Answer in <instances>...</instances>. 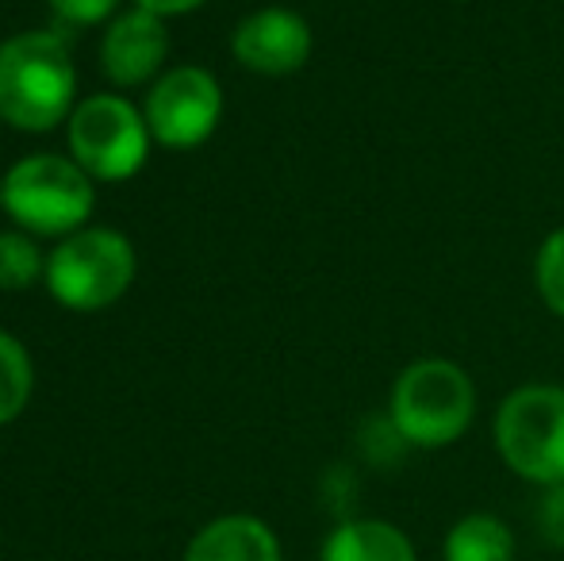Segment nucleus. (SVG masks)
I'll use <instances>...</instances> for the list:
<instances>
[{
	"instance_id": "423d86ee",
	"label": "nucleus",
	"mask_w": 564,
	"mask_h": 561,
	"mask_svg": "<svg viewBox=\"0 0 564 561\" xmlns=\"http://www.w3.org/2000/svg\"><path fill=\"white\" fill-rule=\"evenodd\" d=\"M496 450L530 485H564V389L522 385L496 412Z\"/></svg>"
},
{
	"instance_id": "f8f14e48",
	"label": "nucleus",
	"mask_w": 564,
	"mask_h": 561,
	"mask_svg": "<svg viewBox=\"0 0 564 561\" xmlns=\"http://www.w3.org/2000/svg\"><path fill=\"white\" fill-rule=\"evenodd\" d=\"M514 531L491 511H468L446 531L442 558L446 561H514Z\"/></svg>"
},
{
	"instance_id": "f257e3e1",
	"label": "nucleus",
	"mask_w": 564,
	"mask_h": 561,
	"mask_svg": "<svg viewBox=\"0 0 564 561\" xmlns=\"http://www.w3.org/2000/svg\"><path fill=\"white\" fill-rule=\"evenodd\" d=\"M77 108V66L62 31H20L0 43V120L46 136Z\"/></svg>"
},
{
	"instance_id": "2eb2a0df",
	"label": "nucleus",
	"mask_w": 564,
	"mask_h": 561,
	"mask_svg": "<svg viewBox=\"0 0 564 561\" xmlns=\"http://www.w3.org/2000/svg\"><path fill=\"white\" fill-rule=\"evenodd\" d=\"M538 289H542L550 312H557L564 320V227L553 231L538 250Z\"/></svg>"
},
{
	"instance_id": "6e6552de",
	"label": "nucleus",
	"mask_w": 564,
	"mask_h": 561,
	"mask_svg": "<svg viewBox=\"0 0 564 561\" xmlns=\"http://www.w3.org/2000/svg\"><path fill=\"white\" fill-rule=\"evenodd\" d=\"M170 58V28L162 15L147 8H127L116 20L105 23L100 35V74L116 89H139L154 85L162 77V66Z\"/></svg>"
},
{
	"instance_id": "0eeeda50",
	"label": "nucleus",
	"mask_w": 564,
	"mask_h": 561,
	"mask_svg": "<svg viewBox=\"0 0 564 561\" xmlns=\"http://www.w3.org/2000/svg\"><path fill=\"white\" fill-rule=\"evenodd\" d=\"M142 116L158 147L196 150L224 120V89L204 66H173L147 89Z\"/></svg>"
},
{
	"instance_id": "ddd939ff",
	"label": "nucleus",
	"mask_w": 564,
	"mask_h": 561,
	"mask_svg": "<svg viewBox=\"0 0 564 561\" xmlns=\"http://www.w3.org/2000/svg\"><path fill=\"white\" fill-rule=\"evenodd\" d=\"M35 392V366L31 354L12 331L0 327V427L20 420Z\"/></svg>"
},
{
	"instance_id": "6ab92c4d",
	"label": "nucleus",
	"mask_w": 564,
	"mask_h": 561,
	"mask_svg": "<svg viewBox=\"0 0 564 561\" xmlns=\"http://www.w3.org/2000/svg\"><path fill=\"white\" fill-rule=\"evenodd\" d=\"M0 196H4V173H0Z\"/></svg>"
},
{
	"instance_id": "9d476101",
	"label": "nucleus",
	"mask_w": 564,
	"mask_h": 561,
	"mask_svg": "<svg viewBox=\"0 0 564 561\" xmlns=\"http://www.w3.org/2000/svg\"><path fill=\"white\" fill-rule=\"evenodd\" d=\"M185 561H284L273 527L258 516H219L193 535Z\"/></svg>"
},
{
	"instance_id": "1a4fd4ad",
	"label": "nucleus",
	"mask_w": 564,
	"mask_h": 561,
	"mask_svg": "<svg viewBox=\"0 0 564 561\" xmlns=\"http://www.w3.org/2000/svg\"><path fill=\"white\" fill-rule=\"evenodd\" d=\"M230 54L238 58V66L253 74H296L312 58V28L292 8H258L246 20H238L230 35Z\"/></svg>"
},
{
	"instance_id": "f3484780",
	"label": "nucleus",
	"mask_w": 564,
	"mask_h": 561,
	"mask_svg": "<svg viewBox=\"0 0 564 561\" xmlns=\"http://www.w3.org/2000/svg\"><path fill=\"white\" fill-rule=\"evenodd\" d=\"M538 531H542L545 547L564 550V485H553L542 493V504H538Z\"/></svg>"
},
{
	"instance_id": "4468645a",
	"label": "nucleus",
	"mask_w": 564,
	"mask_h": 561,
	"mask_svg": "<svg viewBox=\"0 0 564 561\" xmlns=\"http://www.w3.org/2000/svg\"><path fill=\"white\" fill-rule=\"evenodd\" d=\"M46 273V255L39 250L35 235L20 231H0V292H23Z\"/></svg>"
},
{
	"instance_id": "a211bd4d",
	"label": "nucleus",
	"mask_w": 564,
	"mask_h": 561,
	"mask_svg": "<svg viewBox=\"0 0 564 561\" xmlns=\"http://www.w3.org/2000/svg\"><path fill=\"white\" fill-rule=\"evenodd\" d=\"M134 8H147V12L162 15V20H170V15H188L196 12V8H204L208 0H131Z\"/></svg>"
},
{
	"instance_id": "f03ea898",
	"label": "nucleus",
	"mask_w": 564,
	"mask_h": 561,
	"mask_svg": "<svg viewBox=\"0 0 564 561\" xmlns=\"http://www.w3.org/2000/svg\"><path fill=\"white\" fill-rule=\"evenodd\" d=\"M97 204V181L69 154H28L4 173L0 208L12 227L35 239H66L89 227Z\"/></svg>"
},
{
	"instance_id": "7ed1b4c3",
	"label": "nucleus",
	"mask_w": 564,
	"mask_h": 561,
	"mask_svg": "<svg viewBox=\"0 0 564 561\" xmlns=\"http://www.w3.org/2000/svg\"><path fill=\"white\" fill-rule=\"evenodd\" d=\"M139 273L134 242L116 227H82L54 242L43 284L66 312H105L131 289Z\"/></svg>"
},
{
	"instance_id": "39448f33",
	"label": "nucleus",
	"mask_w": 564,
	"mask_h": 561,
	"mask_svg": "<svg viewBox=\"0 0 564 561\" xmlns=\"http://www.w3.org/2000/svg\"><path fill=\"white\" fill-rule=\"evenodd\" d=\"M150 128L139 105L119 93H93L77 100L66 120L69 158L89 173L93 181H131L150 158Z\"/></svg>"
},
{
	"instance_id": "20e7f679",
	"label": "nucleus",
	"mask_w": 564,
	"mask_h": 561,
	"mask_svg": "<svg viewBox=\"0 0 564 561\" xmlns=\"http://www.w3.org/2000/svg\"><path fill=\"white\" fill-rule=\"evenodd\" d=\"M476 412V389L460 366L446 358H423L408 366L392 385L395 434L419 450H438L468 431Z\"/></svg>"
},
{
	"instance_id": "9b49d317",
	"label": "nucleus",
	"mask_w": 564,
	"mask_h": 561,
	"mask_svg": "<svg viewBox=\"0 0 564 561\" xmlns=\"http://www.w3.org/2000/svg\"><path fill=\"white\" fill-rule=\"evenodd\" d=\"M319 561H419V550L388 519H346L323 539Z\"/></svg>"
},
{
	"instance_id": "dca6fc26",
	"label": "nucleus",
	"mask_w": 564,
	"mask_h": 561,
	"mask_svg": "<svg viewBox=\"0 0 564 561\" xmlns=\"http://www.w3.org/2000/svg\"><path fill=\"white\" fill-rule=\"evenodd\" d=\"M46 8L69 28H97L119 15V0H46Z\"/></svg>"
}]
</instances>
